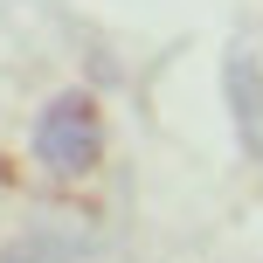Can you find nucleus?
I'll use <instances>...</instances> for the list:
<instances>
[{"label": "nucleus", "instance_id": "f03ea898", "mask_svg": "<svg viewBox=\"0 0 263 263\" xmlns=\"http://www.w3.org/2000/svg\"><path fill=\"white\" fill-rule=\"evenodd\" d=\"M229 104H236V132H242V145L263 159V69L256 63H229Z\"/></svg>", "mask_w": 263, "mask_h": 263}, {"label": "nucleus", "instance_id": "f257e3e1", "mask_svg": "<svg viewBox=\"0 0 263 263\" xmlns=\"http://www.w3.org/2000/svg\"><path fill=\"white\" fill-rule=\"evenodd\" d=\"M28 145H35L42 173H55V180H83V173L104 159V118H97V97H90V90L49 97Z\"/></svg>", "mask_w": 263, "mask_h": 263}]
</instances>
